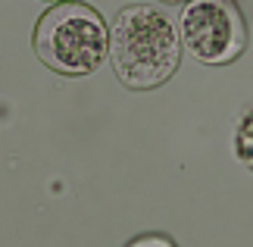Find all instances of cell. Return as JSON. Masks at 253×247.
I'll list each match as a JSON object with an SVG mask.
<instances>
[{
	"instance_id": "6da1fadb",
	"label": "cell",
	"mask_w": 253,
	"mask_h": 247,
	"mask_svg": "<svg viewBox=\"0 0 253 247\" xmlns=\"http://www.w3.org/2000/svg\"><path fill=\"white\" fill-rule=\"evenodd\" d=\"M110 63L131 91H150L169 82L181 63V35L157 3H131L110 25Z\"/></svg>"
},
{
	"instance_id": "7a4b0ae2",
	"label": "cell",
	"mask_w": 253,
	"mask_h": 247,
	"mask_svg": "<svg viewBox=\"0 0 253 247\" xmlns=\"http://www.w3.org/2000/svg\"><path fill=\"white\" fill-rule=\"evenodd\" d=\"M35 53L47 69L66 78H84L103 66L110 53V32L94 6L66 0L38 19Z\"/></svg>"
},
{
	"instance_id": "3957f363",
	"label": "cell",
	"mask_w": 253,
	"mask_h": 247,
	"mask_svg": "<svg viewBox=\"0 0 253 247\" xmlns=\"http://www.w3.org/2000/svg\"><path fill=\"white\" fill-rule=\"evenodd\" d=\"M178 35L184 50L207 66L235 63L247 50V22L235 0H188Z\"/></svg>"
},
{
	"instance_id": "277c9868",
	"label": "cell",
	"mask_w": 253,
	"mask_h": 247,
	"mask_svg": "<svg viewBox=\"0 0 253 247\" xmlns=\"http://www.w3.org/2000/svg\"><path fill=\"white\" fill-rule=\"evenodd\" d=\"M235 153H238V160L244 163L247 169H253V103L241 113V119H238V128H235Z\"/></svg>"
},
{
	"instance_id": "5b68a950",
	"label": "cell",
	"mask_w": 253,
	"mask_h": 247,
	"mask_svg": "<svg viewBox=\"0 0 253 247\" xmlns=\"http://www.w3.org/2000/svg\"><path fill=\"white\" fill-rule=\"evenodd\" d=\"M125 247H178L172 238L166 235H157V232H147V235H138V238H131Z\"/></svg>"
},
{
	"instance_id": "8992f818",
	"label": "cell",
	"mask_w": 253,
	"mask_h": 247,
	"mask_svg": "<svg viewBox=\"0 0 253 247\" xmlns=\"http://www.w3.org/2000/svg\"><path fill=\"white\" fill-rule=\"evenodd\" d=\"M157 3H166V6H178V3H188V0H157Z\"/></svg>"
},
{
	"instance_id": "52a82bcc",
	"label": "cell",
	"mask_w": 253,
	"mask_h": 247,
	"mask_svg": "<svg viewBox=\"0 0 253 247\" xmlns=\"http://www.w3.org/2000/svg\"><path fill=\"white\" fill-rule=\"evenodd\" d=\"M44 3H66V0H44Z\"/></svg>"
}]
</instances>
